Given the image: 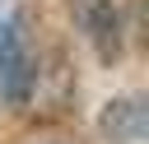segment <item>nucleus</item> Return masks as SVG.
<instances>
[{"mask_svg":"<svg viewBox=\"0 0 149 144\" xmlns=\"http://www.w3.org/2000/svg\"><path fill=\"white\" fill-rule=\"evenodd\" d=\"M65 5H70L74 28L84 33V42L93 46V56H98L102 65L121 60V33H126L121 5H116V0H65Z\"/></svg>","mask_w":149,"mask_h":144,"instance_id":"f03ea898","label":"nucleus"},{"mask_svg":"<svg viewBox=\"0 0 149 144\" xmlns=\"http://www.w3.org/2000/svg\"><path fill=\"white\" fill-rule=\"evenodd\" d=\"M102 135H112L116 144H140L144 139V125H149V111H144V98H116L102 107Z\"/></svg>","mask_w":149,"mask_h":144,"instance_id":"7ed1b4c3","label":"nucleus"},{"mask_svg":"<svg viewBox=\"0 0 149 144\" xmlns=\"http://www.w3.org/2000/svg\"><path fill=\"white\" fill-rule=\"evenodd\" d=\"M33 88H37V51L28 14L19 0H0V102L28 107Z\"/></svg>","mask_w":149,"mask_h":144,"instance_id":"f257e3e1","label":"nucleus"}]
</instances>
